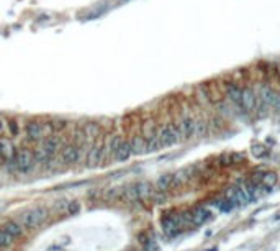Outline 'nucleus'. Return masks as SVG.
Listing matches in <instances>:
<instances>
[{"label": "nucleus", "mask_w": 280, "mask_h": 251, "mask_svg": "<svg viewBox=\"0 0 280 251\" xmlns=\"http://www.w3.org/2000/svg\"><path fill=\"white\" fill-rule=\"evenodd\" d=\"M190 178H192V169H190V168H185V169L177 171V173L174 174V181H172V186L185 184Z\"/></svg>", "instance_id": "21"}, {"label": "nucleus", "mask_w": 280, "mask_h": 251, "mask_svg": "<svg viewBox=\"0 0 280 251\" xmlns=\"http://www.w3.org/2000/svg\"><path fill=\"white\" fill-rule=\"evenodd\" d=\"M121 199H125L126 202L139 200V199H138V192H136V188H134V184H133V186H126V188H123Z\"/></svg>", "instance_id": "23"}, {"label": "nucleus", "mask_w": 280, "mask_h": 251, "mask_svg": "<svg viewBox=\"0 0 280 251\" xmlns=\"http://www.w3.org/2000/svg\"><path fill=\"white\" fill-rule=\"evenodd\" d=\"M182 227V218L180 213H172V215H168L163 218V230L168 237H174V235L179 233Z\"/></svg>", "instance_id": "7"}, {"label": "nucleus", "mask_w": 280, "mask_h": 251, "mask_svg": "<svg viewBox=\"0 0 280 251\" xmlns=\"http://www.w3.org/2000/svg\"><path fill=\"white\" fill-rule=\"evenodd\" d=\"M66 125H67V122H64V120H56V122H51L53 130H62V128H66Z\"/></svg>", "instance_id": "29"}, {"label": "nucleus", "mask_w": 280, "mask_h": 251, "mask_svg": "<svg viewBox=\"0 0 280 251\" xmlns=\"http://www.w3.org/2000/svg\"><path fill=\"white\" fill-rule=\"evenodd\" d=\"M15 153L17 151H15L12 140H8V138H0V156L8 161V159L13 158Z\"/></svg>", "instance_id": "17"}, {"label": "nucleus", "mask_w": 280, "mask_h": 251, "mask_svg": "<svg viewBox=\"0 0 280 251\" xmlns=\"http://www.w3.org/2000/svg\"><path fill=\"white\" fill-rule=\"evenodd\" d=\"M66 210L69 215H77V213L80 212V204L77 200H72V202H69L67 207H66Z\"/></svg>", "instance_id": "27"}, {"label": "nucleus", "mask_w": 280, "mask_h": 251, "mask_svg": "<svg viewBox=\"0 0 280 251\" xmlns=\"http://www.w3.org/2000/svg\"><path fill=\"white\" fill-rule=\"evenodd\" d=\"M241 94H243V87H239V85L236 84H226V97H228V100L234 107L243 110V105H241Z\"/></svg>", "instance_id": "12"}, {"label": "nucleus", "mask_w": 280, "mask_h": 251, "mask_svg": "<svg viewBox=\"0 0 280 251\" xmlns=\"http://www.w3.org/2000/svg\"><path fill=\"white\" fill-rule=\"evenodd\" d=\"M123 141V138L120 135H113L109 143H107V146L104 145V154H102V161H104V158H110V156H115V151L120 146V143Z\"/></svg>", "instance_id": "15"}, {"label": "nucleus", "mask_w": 280, "mask_h": 251, "mask_svg": "<svg viewBox=\"0 0 280 251\" xmlns=\"http://www.w3.org/2000/svg\"><path fill=\"white\" fill-rule=\"evenodd\" d=\"M55 131L53 130L51 124H40V122H30L26 125V138L30 141H40L45 136H50V133Z\"/></svg>", "instance_id": "6"}, {"label": "nucleus", "mask_w": 280, "mask_h": 251, "mask_svg": "<svg viewBox=\"0 0 280 251\" xmlns=\"http://www.w3.org/2000/svg\"><path fill=\"white\" fill-rule=\"evenodd\" d=\"M134 188H136V192H138V199L139 200H148L153 197V192L156 190L153 186H151L148 181H139V183L134 184Z\"/></svg>", "instance_id": "14"}, {"label": "nucleus", "mask_w": 280, "mask_h": 251, "mask_svg": "<svg viewBox=\"0 0 280 251\" xmlns=\"http://www.w3.org/2000/svg\"><path fill=\"white\" fill-rule=\"evenodd\" d=\"M210 251H217V250H215V248H213V250H210Z\"/></svg>", "instance_id": "32"}, {"label": "nucleus", "mask_w": 280, "mask_h": 251, "mask_svg": "<svg viewBox=\"0 0 280 251\" xmlns=\"http://www.w3.org/2000/svg\"><path fill=\"white\" fill-rule=\"evenodd\" d=\"M80 158V145H67L61 151V161L64 164H74Z\"/></svg>", "instance_id": "10"}, {"label": "nucleus", "mask_w": 280, "mask_h": 251, "mask_svg": "<svg viewBox=\"0 0 280 251\" xmlns=\"http://www.w3.org/2000/svg\"><path fill=\"white\" fill-rule=\"evenodd\" d=\"M13 242H15V240L10 237V235L2 228V230H0V248H7V247H10V245H12Z\"/></svg>", "instance_id": "25"}, {"label": "nucleus", "mask_w": 280, "mask_h": 251, "mask_svg": "<svg viewBox=\"0 0 280 251\" xmlns=\"http://www.w3.org/2000/svg\"><path fill=\"white\" fill-rule=\"evenodd\" d=\"M130 143L133 154H144L148 151V141L144 136H133Z\"/></svg>", "instance_id": "19"}, {"label": "nucleus", "mask_w": 280, "mask_h": 251, "mask_svg": "<svg viewBox=\"0 0 280 251\" xmlns=\"http://www.w3.org/2000/svg\"><path fill=\"white\" fill-rule=\"evenodd\" d=\"M264 148H261V146H254V149H252V154H254V156H257V158H262L264 154H266V151H262Z\"/></svg>", "instance_id": "31"}, {"label": "nucleus", "mask_w": 280, "mask_h": 251, "mask_svg": "<svg viewBox=\"0 0 280 251\" xmlns=\"http://www.w3.org/2000/svg\"><path fill=\"white\" fill-rule=\"evenodd\" d=\"M48 217H50L48 209H45V207H35V209L26 210L23 215L20 217V220H21V225L25 228L35 230V228L41 227L43 223L48 220Z\"/></svg>", "instance_id": "1"}, {"label": "nucleus", "mask_w": 280, "mask_h": 251, "mask_svg": "<svg viewBox=\"0 0 280 251\" xmlns=\"http://www.w3.org/2000/svg\"><path fill=\"white\" fill-rule=\"evenodd\" d=\"M59 146H61V141H59L57 136L50 135V136L43 138L41 146L38 148L36 153L33 154V156H35V161L43 163V161H48V159H51V158L57 153Z\"/></svg>", "instance_id": "2"}, {"label": "nucleus", "mask_w": 280, "mask_h": 251, "mask_svg": "<svg viewBox=\"0 0 280 251\" xmlns=\"http://www.w3.org/2000/svg\"><path fill=\"white\" fill-rule=\"evenodd\" d=\"M8 163L10 168L15 169L17 173H30L35 164V156L28 149H21V151H17L13 154L12 159H8Z\"/></svg>", "instance_id": "3"}, {"label": "nucleus", "mask_w": 280, "mask_h": 251, "mask_svg": "<svg viewBox=\"0 0 280 251\" xmlns=\"http://www.w3.org/2000/svg\"><path fill=\"white\" fill-rule=\"evenodd\" d=\"M158 135H159V141L163 148L174 146L175 143L180 141V131L177 124H169V125L161 126L158 130Z\"/></svg>", "instance_id": "5"}, {"label": "nucleus", "mask_w": 280, "mask_h": 251, "mask_svg": "<svg viewBox=\"0 0 280 251\" xmlns=\"http://www.w3.org/2000/svg\"><path fill=\"white\" fill-rule=\"evenodd\" d=\"M133 154V151H131V143L130 141H126V140H123L121 143H120V146H118V149L115 151V158L116 161H120V163H123V161H126V159H130V156Z\"/></svg>", "instance_id": "16"}, {"label": "nucleus", "mask_w": 280, "mask_h": 251, "mask_svg": "<svg viewBox=\"0 0 280 251\" xmlns=\"http://www.w3.org/2000/svg\"><path fill=\"white\" fill-rule=\"evenodd\" d=\"M172 181H174V174H163L158 179V183H156V189L166 192L172 188Z\"/></svg>", "instance_id": "22"}, {"label": "nucleus", "mask_w": 280, "mask_h": 251, "mask_svg": "<svg viewBox=\"0 0 280 251\" xmlns=\"http://www.w3.org/2000/svg\"><path fill=\"white\" fill-rule=\"evenodd\" d=\"M2 228H3V230L7 232L13 240H17V238L21 237V235H23V228H21V225H18L17 222H7Z\"/></svg>", "instance_id": "20"}, {"label": "nucleus", "mask_w": 280, "mask_h": 251, "mask_svg": "<svg viewBox=\"0 0 280 251\" xmlns=\"http://www.w3.org/2000/svg\"><path fill=\"white\" fill-rule=\"evenodd\" d=\"M212 218V212L208 210V207H198L192 212V225H203Z\"/></svg>", "instance_id": "13"}, {"label": "nucleus", "mask_w": 280, "mask_h": 251, "mask_svg": "<svg viewBox=\"0 0 280 251\" xmlns=\"http://www.w3.org/2000/svg\"><path fill=\"white\" fill-rule=\"evenodd\" d=\"M256 94H257V99H259L261 107L280 110V94L276 92L272 87H269V85H259Z\"/></svg>", "instance_id": "4"}, {"label": "nucleus", "mask_w": 280, "mask_h": 251, "mask_svg": "<svg viewBox=\"0 0 280 251\" xmlns=\"http://www.w3.org/2000/svg\"><path fill=\"white\" fill-rule=\"evenodd\" d=\"M5 131H7V120L0 117V135H3Z\"/></svg>", "instance_id": "30"}, {"label": "nucleus", "mask_w": 280, "mask_h": 251, "mask_svg": "<svg viewBox=\"0 0 280 251\" xmlns=\"http://www.w3.org/2000/svg\"><path fill=\"white\" fill-rule=\"evenodd\" d=\"M102 154H104V145L102 143H95L90 146L87 153V166L89 168H97L102 163Z\"/></svg>", "instance_id": "11"}, {"label": "nucleus", "mask_w": 280, "mask_h": 251, "mask_svg": "<svg viewBox=\"0 0 280 251\" xmlns=\"http://www.w3.org/2000/svg\"><path fill=\"white\" fill-rule=\"evenodd\" d=\"M257 178H254V181L256 183H259V184H262L264 188L266 189H269L271 190V188H274V186H276V183H277V174L276 173H262V174H256Z\"/></svg>", "instance_id": "18"}, {"label": "nucleus", "mask_w": 280, "mask_h": 251, "mask_svg": "<svg viewBox=\"0 0 280 251\" xmlns=\"http://www.w3.org/2000/svg\"><path fill=\"white\" fill-rule=\"evenodd\" d=\"M82 131H84V135L87 140H94V138L99 136V133H100V128L97 124H87L84 128H82Z\"/></svg>", "instance_id": "24"}, {"label": "nucleus", "mask_w": 280, "mask_h": 251, "mask_svg": "<svg viewBox=\"0 0 280 251\" xmlns=\"http://www.w3.org/2000/svg\"><path fill=\"white\" fill-rule=\"evenodd\" d=\"M7 126H8V130H10V133H12L13 136H17L18 133H20V128H18V124L15 120H10V122H7Z\"/></svg>", "instance_id": "28"}, {"label": "nucleus", "mask_w": 280, "mask_h": 251, "mask_svg": "<svg viewBox=\"0 0 280 251\" xmlns=\"http://www.w3.org/2000/svg\"><path fill=\"white\" fill-rule=\"evenodd\" d=\"M179 131H180V140H188V138L195 136V130H197V122L192 119V117H184L179 124Z\"/></svg>", "instance_id": "9"}, {"label": "nucleus", "mask_w": 280, "mask_h": 251, "mask_svg": "<svg viewBox=\"0 0 280 251\" xmlns=\"http://www.w3.org/2000/svg\"><path fill=\"white\" fill-rule=\"evenodd\" d=\"M121 192H123V188H112V189L107 190L105 199L115 200V199H118V197H121Z\"/></svg>", "instance_id": "26"}, {"label": "nucleus", "mask_w": 280, "mask_h": 251, "mask_svg": "<svg viewBox=\"0 0 280 251\" xmlns=\"http://www.w3.org/2000/svg\"><path fill=\"white\" fill-rule=\"evenodd\" d=\"M241 105H243L244 112H254L259 107V99L254 89L243 87V94H241Z\"/></svg>", "instance_id": "8"}]
</instances>
